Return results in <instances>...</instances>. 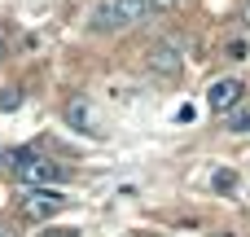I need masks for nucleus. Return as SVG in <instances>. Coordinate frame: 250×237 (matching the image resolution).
<instances>
[{
    "mask_svg": "<svg viewBox=\"0 0 250 237\" xmlns=\"http://www.w3.org/2000/svg\"><path fill=\"white\" fill-rule=\"evenodd\" d=\"M9 163H13V176L26 189H53L57 180H66V167L44 158V154H9Z\"/></svg>",
    "mask_w": 250,
    "mask_h": 237,
    "instance_id": "1",
    "label": "nucleus"
},
{
    "mask_svg": "<svg viewBox=\"0 0 250 237\" xmlns=\"http://www.w3.org/2000/svg\"><path fill=\"white\" fill-rule=\"evenodd\" d=\"M145 13H149L145 0H114V4H105V9H97L92 26H97V31H119V26H136Z\"/></svg>",
    "mask_w": 250,
    "mask_h": 237,
    "instance_id": "2",
    "label": "nucleus"
},
{
    "mask_svg": "<svg viewBox=\"0 0 250 237\" xmlns=\"http://www.w3.org/2000/svg\"><path fill=\"white\" fill-rule=\"evenodd\" d=\"M70 198H62L57 189H22V215L26 220H53L57 211H66Z\"/></svg>",
    "mask_w": 250,
    "mask_h": 237,
    "instance_id": "3",
    "label": "nucleus"
},
{
    "mask_svg": "<svg viewBox=\"0 0 250 237\" xmlns=\"http://www.w3.org/2000/svg\"><path fill=\"white\" fill-rule=\"evenodd\" d=\"M62 119H66L75 132H83V136H101V128H97V110H92L88 97H70V101L62 106Z\"/></svg>",
    "mask_w": 250,
    "mask_h": 237,
    "instance_id": "4",
    "label": "nucleus"
},
{
    "mask_svg": "<svg viewBox=\"0 0 250 237\" xmlns=\"http://www.w3.org/2000/svg\"><path fill=\"white\" fill-rule=\"evenodd\" d=\"M242 92H246V84L242 79H215L211 84V92H207V101H211V110H220V114H229V110H237L242 106Z\"/></svg>",
    "mask_w": 250,
    "mask_h": 237,
    "instance_id": "5",
    "label": "nucleus"
},
{
    "mask_svg": "<svg viewBox=\"0 0 250 237\" xmlns=\"http://www.w3.org/2000/svg\"><path fill=\"white\" fill-rule=\"evenodd\" d=\"M149 70L154 75H163V79H180V70H185V62H180V53L163 40V44H149Z\"/></svg>",
    "mask_w": 250,
    "mask_h": 237,
    "instance_id": "6",
    "label": "nucleus"
},
{
    "mask_svg": "<svg viewBox=\"0 0 250 237\" xmlns=\"http://www.w3.org/2000/svg\"><path fill=\"white\" fill-rule=\"evenodd\" d=\"M229 132H237V136H246V132H250V106L229 110Z\"/></svg>",
    "mask_w": 250,
    "mask_h": 237,
    "instance_id": "7",
    "label": "nucleus"
},
{
    "mask_svg": "<svg viewBox=\"0 0 250 237\" xmlns=\"http://www.w3.org/2000/svg\"><path fill=\"white\" fill-rule=\"evenodd\" d=\"M18 106H22V92H18V88H0V110H4V114H13Z\"/></svg>",
    "mask_w": 250,
    "mask_h": 237,
    "instance_id": "8",
    "label": "nucleus"
},
{
    "mask_svg": "<svg viewBox=\"0 0 250 237\" xmlns=\"http://www.w3.org/2000/svg\"><path fill=\"white\" fill-rule=\"evenodd\" d=\"M224 53H229V62H246V40H242V35H237V40H229V44H224Z\"/></svg>",
    "mask_w": 250,
    "mask_h": 237,
    "instance_id": "9",
    "label": "nucleus"
},
{
    "mask_svg": "<svg viewBox=\"0 0 250 237\" xmlns=\"http://www.w3.org/2000/svg\"><path fill=\"white\" fill-rule=\"evenodd\" d=\"M215 189H220V194H233V189H237V176H233V172H215Z\"/></svg>",
    "mask_w": 250,
    "mask_h": 237,
    "instance_id": "10",
    "label": "nucleus"
},
{
    "mask_svg": "<svg viewBox=\"0 0 250 237\" xmlns=\"http://www.w3.org/2000/svg\"><path fill=\"white\" fill-rule=\"evenodd\" d=\"M40 237H79V229H48V233H40Z\"/></svg>",
    "mask_w": 250,
    "mask_h": 237,
    "instance_id": "11",
    "label": "nucleus"
},
{
    "mask_svg": "<svg viewBox=\"0 0 250 237\" xmlns=\"http://www.w3.org/2000/svg\"><path fill=\"white\" fill-rule=\"evenodd\" d=\"M145 4H149V9H167L171 0H145Z\"/></svg>",
    "mask_w": 250,
    "mask_h": 237,
    "instance_id": "12",
    "label": "nucleus"
},
{
    "mask_svg": "<svg viewBox=\"0 0 250 237\" xmlns=\"http://www.w3.org/2000/svg\"><path fill=\"white\" fill-rule=\"evenodd\" d=\"M0 237H18V233H13V229H9V224H4V220H0Z\"/></svg>",
    "mask_w": 250,
    "mask_h": 237,
    "instance_id": "13",
    "label": "nucleus"
},
{
    "mask_svg": "<svg viewBox=\"0 0 250 237\" xmlns=\"http://www.w3.org/2000/svg\"><path fill=\"white\" fill-rule=\"evenodd\" d=\"M242 22H246V31H250V4H246V9H242Z\"/></svg>",
    "mask_w": 250,
    "mask_h": 237,
    "instance_id": "14",
    "label": "nucleus"
},
{
    "mask_svg": "<svg viewBox=\"0 0 250 237\" xmlns=\"http://www.w3.org/2000/svg\"><path fill=\"white\" fill-rule=\"evenodd\" d=\"M4 163H9V150H4V145H0V167H4Z\"/></svg>",
    "mask_w": 250,
    "mask_h": 237,
    "instance_id": "15",
    "label": "nucleus"
},
{
    "mask_svg": "<svg viewBox=\"0 0 250 237\" xmlns=\"http://www.w3.org/2000/svg\"><path fill=\"white\" fill-rule=\"evenodd\" d=\"M4 48H9V44H4V31H0V62H4Z\"/></svg>",
    "mask_w": 250,
    "mask_h": 237,
    "instance_id": "16",
    "label": "nucleus"
},
{
    "mask_svg": "<svg viewBox=\"0 0 250 237\" xmlns=\"http://www.w3.org/2000/svg\"><path fill=\"white\" fill-rule=\"evenodd\" d=\"M224 237H229V233H224Z\"/></svg>",
    "mask_w": 250,
    "mask_h": 237,
    "instance_id": "17",
    "label": "nucleus"
}]
</instances>
